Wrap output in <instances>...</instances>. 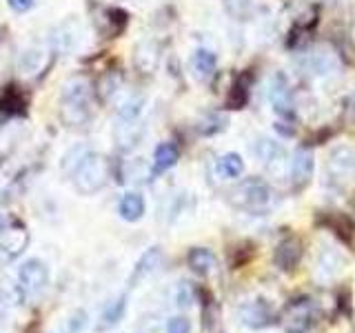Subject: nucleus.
Returning <instances> with one entry per match:
<instances>
[{"instance_id": "2", "label": "nucleus", "mask_w": 355, "mask_h": 333, "mask_svg": "<svg viewBox=\"0 0 355 333\" xmlns=\"http://www.w3.org/2000/svg\"><path fill=\"white\" fill-rule=\"evenodd\" d=\"M114 176V166L107 155L98 151H89L87 158L76 166V171L71 173V180L78 194L83 196H94L100 189H105L109 178Z\"/></svg>"}, {"instance_id": "30", "label": "nucleus", "mask_w": 355, "mask_h": 333, "mask_svg": "<svg viewBox=\"0 0 355 333\" xmlns=\"http://www.w3.org/2000/svg\"><path fill=\"white\" fill-rule=\"evenodd\" d=\"M244 171V162L238 153H225L218 160V173L225 178H238Z\"/></svg>"}, {"instance_id": "21", "label": "nucleus", "mask_w": 355, "mask_h": 333, "mask_svg": "<svg viewBox=\"0 0 355 333\" xmlns=\"http://www.w3.org/2000/svg\"><path fill=\"white\" fill-rule=\"evenodd\" d=\"M180 158V149L175 142H162L153 151V173H164Z\"/></svg>"}, {"instance_id": "22", "label": "nucleus", "mask_w": 355, "mask_h": 333, "mask_svg": "<svg viewBox=\"0 0 355 333\" xmlns=\"http://www.w3.org/2000/svg\"><path fill=\"white\" fill-rule=\"evenodd\" d=\"M118 214L127 222H138L144 216V198L138 191H129L122 196L118 205Z\"/></svg>"}, {"instance_id": "9", "label": "nucleus", "mask_w": 355, "mask_h": 333, "mask_svg": "<svg viewBox=\"0 0 355 333\" xmlns=\"http://www.w3.org/2000/svg\"><path fill=\"white\" fill-rule=\"evenodd\" d=\"M329 176L333 182L347 185L355 178V151L349 147H336L329 155Z\"/></svg>"}, {"instance_id": "31", "label": "nucleus", "mask_w": 355, "mask_h": 333, "mask_svg": "<svg viewBox=\"0 0 355 333\" xmlns=\"http://www.w3.org/2000/svg\"><path fill=\"white\" fill-rule=\"evenodd\" d=\"M329 227L338 233V236L344 240V242H351L353 240V233H355V225L353 220L342 216V214H331L329 216Z\"/></svg>"}, {"instance_id": "36", "label": "nucleus", "mask_w": 355, "mask_h": 333, "mask_svg": "<svg viewBox=\"0 0 355 333\" xmlns=\"http://www.w3.org/2000/svg\"><path fill=\"white\" fill-rule=\"evenodd\" d=\"M191 302H193L191 287H189V282H180V289H178V305H180V307H189Z\"/></svg>"}, {"instance_id": "32", "label": "nucleus", "mask_w": 355, "mask_h": 333, "mask_svg": "<svg viewBox=\"0 0 355 333\" xmlns=\"http://www.w3.org/2000/svg\"><path fill=\"white\" fill-rule=\"evenodd\" d=\"M227 11L238 20H244L253 14V7H255V0H225Z\"/></svg>"}, {"instance_id": "40", "label": "nucleus", "mask_w": 355, "mask_h": 333, "mask_svg": "<svg viewBox=\"0 0 355 333\" xmlns=\"http://www.w3.org/2000/svg\"><path fill=\"white\" fill-rule=\"evenodd\" d=\"M5 227H7V220H5V216H0V233H3Z\"/></svg>"}, {"instance_id": "1", "label": "nucleus", "mask_w": 355, "mask_h": 333, "mask_svg": "<svg viewBox=\"0 0 355 333\" xmlns=\"http://www.w3.org/2000/svg\"><path fill=\"white\" fill-rule=\"evenodd\" d=\"M96 87L87 76H73L62 85L58 116L67 129H83L94 118Z\"/></svg>"}, {"instance_id": "23", "label": "nucleus", "mask_w": 355, "mask_h": 333, "mask_svg": "<svg viewBox=\"0 0 355 333\" xmlns=\"http://www.w3.org/2000/svg\"><path fill=\"white\" fill-rule=\"evenodd\" d=\"M125 311H127V296H118L114 302H109L103 311V316H100V322H98V331H107L111 327H116L118 322L125 318Z\"/></svg>"}, {"instance_id": "19", "label": "nucleus", "mask_w": 355, "mask_h": 333, "mask_svg": "<svg viewBox=\"0 0 355 333\" xmlns=\"http://www.w3.org/2000/svg\"><path fill=\"white\" fill-rule=\"evenodd\" d=\"M187 264L196 275L200 278H207L216 271L218 260H216V253L207 249V247H193L191 251L187 253Z\"/></svg>"}, {"instance_id": "24", "label": "nucleus", "mask_w": 355, "mask_h": 333, "mask_svg": "<svg viewBox=\"0 0 355 333\" xmlns=\"http://www.w3.org/2000/svg\"><path fill=\"white\" fill-rule=\"evenodd\" d=\"M249 92H251V76L249 74L238 76L236 83H233L231 89H229L227 107L229 109H242L244 105H247V100H249Z\"/></svg>"}, {"instance_id": "39", "label": "nucleus", "mask_w": 355, "mask_h": 333, "mask_svg": "<svg viewBox=\"0 0 355 333\" xmlns=\"http://www.w3.org/2000/svg\"><path fill=\"white\" fill-rule=\"evenodd\" d=\"M275 131L282 133V136H293V133H295V125H291V120L284 118L280 122H275Z\"/></svg>"}, {"instance_id": "12", "label": "nucleus", "mask_w": 355, "mask_h": 333, "mask_svg": "<svg viewBox=\"0 0 355 333\" xmlns=\"http://www.w3.org/2000/svg\"><path fill=\"white\" fill-rule=\"evenodd\" d=\"M313 153H311L306 147H300L293 158H291V164H288V176H291V187L295 191H302V189L311 182V178H313Z\"/></svg>"}, {"instance_id": "11", "label": "nucleus", "mask_w": 355, "mask_h": 333, "mask_svg": "<svg viewBox=\"0 0 355 333\" xmlns=\"http://www.w3.org/2000/svg\"><path fill=\"white\" fill-rule=\"evenodd\" d=\"M302 253H304V247H302V240L295 238V236H288L284 238L280 244L275 247V253H273V262L280 271L284 273H293L297 269L300 260H302Z\"/></svg>"}, {"instance_id": "33", "label": "nucleus", "mask_w": 355, "mask_h": 333, "mask_svg": "<svg viewBox=\"0 0 355 333\" xmlns=\"http://www.w3.org/2000/svg\"><path fill=\"white\" fill-rule=\"evenodd\" d=\"M87 325H89L87 311L85 309H78V311H73V314H71L69 325H67V331H69V333H83Z\"/></svg>"}, {"instance_id": "17", "label": "nucleus", "mask_w": 355, "mask_h": 333, "mask_svg": "<svg viewBox=\"0 0 355 333\" xmlns=\"http://www.w3.org/2000/svg\"><path fill=\"white\" fill-rule=\"evenodd\" d=\"M162 260H164V253L160 247H151L147 249L142 255H140V260L136 262V266H133V273L129 278V287H138L140 282H144L147 278H151L155 271L162 266Z\"/></svg>"}, {"instance_id": "34", "label": "nucleus", "mask_w": 355, "mask_h": 333, "mask_svg": "<svg viewBox=\"0 0 355 333\" xmlns=\"http://www.w3.org/2000/svg\"><path fill=\"white\" fill-rule=\"evenodd\" d=\"M3 300L7 305H18V302L25 300V291L20 289V284L7 282V284H3Z\"/></svg>"}, {"instance_id": "14", "label": "nucleus", "mask_w": 355, "mask_h": 333, "mask_svg": "<svg viewBox=\"0 0 355 333\" xmlns=\"http://www.w3.org/2000/svg\"><path fill=\"white\" fill-rule=\"evenodd\" d=\"M96 29L103 38H116L127 27V14L118 7H105L96 11Z\"/></svg>"}, {"instance_id": "15", "label": "nucleus", "mask_w": 355, "mask_h": 333, "mask_svg": "<svg viewBox=\"0 0 355 333\" xmlns=\"http://www.w3.org/2000/svg\"><path fill=\"white\" fill-rule=\"evenodd\" d=\"M144 136V125L142 120L136 118V120H122L118 118L116 120V127H114V142L120 151H131L136 149L140 140Z\"/></svg>"}, {"instance_id": "3", "label": "nucleus", "mask_w": 355, "mask_h": 333, "mask_svg": "<svg viewBox=\"0 0 355 333\" xmlns=\"http://www.w3.org/2000/svg\"><path fill=\"white\" fill-rule=\"evenodd\" d=\"M229 200L233 207L258 216L271 205V189L266 182H262L260 178H249V180H244L236 189H231Z\"/></svg>"}, {"instance_id": "38", "label": "nucleus", "mask_w": 355, "mask_h": 333, "mask_svg": "<svg viewBox=\"0 0 355 333\" xmlns=\"http://www.w3.org/2000/svg\"><path fill=\"white\" fill-rule=\"evenodd\" d=\"M7 5L16 11V14H25L29 11L33 5H36V0H7Z\"/></svg>"}, {"instance_id": "20", "label": "nucleus", "mask_w": 355, "mask_h": 333, "mask_svg": "<svg viewBox=\"0 0 355 333\" xmlns=\"http://www.w3.org/2000/svg\"><path fill=\"white\" fill-rule=\"evenodd\" d=\"M191 69H193V74L200 83H209L211 78L216 76V69H218L216 53L209 51V49H198L191 58Z\"/></svg>"}, {"instance_id": "27", "label": "nucleus", "mask_w": 355, "mask_h": 333, "mask_svg": "<svg viewBox=\"0 0 355 333\" xmlns=\"http://www.w3.org/2000/svg\"><path fill=\"white\" fill-rule=\"evenodd\" d=\"M118 118L122 120H136L140 118L142 109H144V98L140 94H131V96H125L118 103Z\"/></svg>"}, {"instance_id": "5", "label": "nucleus", "mask_w": 355, "mask_h": 333, "mask_svg": "<svg viewBox=\"0 0 355 333\" xmlns=\"http://www.w3.org/2000/svg\"><path fill=\"white\" fill-rule=\"evenodd\" d=\"M29 247V231L22 222H9L0 233V260L14 262Z\"/></svg>"}, {"instance_id": "13", "label": "nucleus", "mask_w": 355, "mask_h": 333, "mask_svg": "<svg viewBox=\"0 0 355 333\" xmlns=\"http://www.w3.org/2000/svg\"><path fill=\"white\" fill-rule=\"evenodd\" d=\"M160 58H162L160 44L151 38H144L136 44V47H133V67H136V69L144 76H149L158 69Z\"/></svg>"}, {"instance_id": "25", "label": "nucleus", "mask_w": 355, "mask_h": 333, "mask_svg": "<svg viewBox=\"0 0 355 333\" xmlns=\"http://www.w3.org/2000/svg\"><path fill=\"white\" fill-rule=\"evenodd\" d=\"M96 87V94L100 96V100H111L120 94L122 89V76L118 71H107L105 76H100V80L94 85Z\"/></svg>"}, {"instance_id": "16", "label": "nucleus", "mask_w": 355, "mask_h": 333, "mask_svg": "<svg viewBox=\"0 0 355 333\" xmlns=\"http://www.w3.org/2000/svg\"><path fill=\"white\" fill-rule=\"evenodd\" d=\"M238 314H240L242 325H247L251 329H264V327L273 325V320H275L271 307L266 305L264 300H253V302L242 305Z\"/></svg>"}, {"instance_id": "26", "label": "nucleus", "mask_w": 355, "mask_h": 333, "mask_svg": "<svg viewBox=\"0 0 355 333\" xmlns=\"http://www.w3.org/2000/svg\"><path fill=\"white\" fill-rule=\"evenodd\" d=\"M255 155H258V160H262L266 166H271L275 162H280L282 160V155H284V149L280 147L277 142L269 140V138H260L258 142H255V147H253Z\"/></svg>"}, {"instance_id": "18", "label": "nucleus", "mask_w": 355, "mask_h": 333, "mask_svg": "<svg viewBox=\"0 0 355 333\" xmlns=\"http://www.w3.org/2000/svg\"><path fill=\"white\" fill-rule=\"evenodd\" d=\"M22 136H25V125L20 120L0 122V160H7L18 149Z\"/></svg>"}, {"instance_id": "7", "label": "nucleus", "mask_w": 355, "mask_h": 333, "mask_svg": "<svg viewBox=\"0 0 355 333\" xmlns=\"http://www.w3.org/2000/svg\"><path fill=\"white\" fill-rule=\"evenodd\" d=\"M18 284L25 291V296H38L42 293L49 284V269L47 264L38 258H31L27 262H22L18 269Z\"/></svg>"}, {"instance_id": "29", "label": "nucleus", "mask_w": 355, "mask_h": 333, "mask_svg": "<svg viewBox=\"0 0 355 333\" xmlns=\"http://www.w3.org/2000/svg\"><path fill=\"white\" fill-rule=\"evenodd\" d=\"M89 151H92V149H89L87 144H73V147L62 155V171L71 178V173L76 171V166L87 158Z\"/></svg>"}, {"instance_id": "10", "label": "nucleus", "mask_w": 355, "mask_h": 333, "mask_svg": "<svg viewBox=\"0 0 355 333\" xmlns=\"http://www.w3.org/2000/svg\"><path fill=\"white\" fill-rule=\"evenodd\" d=\"M269 100L273 109L280 114L282 118H291L293 116V92H291V85H288L286 76L282 71H277L271 78V85H269Z\"/></svg>"}, {"instance_id": "4", "label": "nucleus", "mask_w": 355, "mask_h": 333, "mask_svg": "<svg viewBox=\"0 0 355 333\" xmlns=\"http://www.w3.org/2000/svg\"><path fill=\"white\" fill-rule=\"evenodd\" d=\"M83 40V25L80 20L69 16L64 18L58 27H53L49 33V47L55 53H73L78 47H80Z\"/></svg>"}, {"instance_id": "35", "label": "nucleus", "mask_w": 355, "mask_h": 333, "mask_svg": "<svg viewBox=\"0 0 355 333\" xmlns=\"http://www.w3.org/2000/svg\"><path fill=\"white\" fill-rule=\"evenodd\" d=\"M189 331H191V322L184 316H175L166 322V333H189Z\"/></svg>"}, {"instance_id": "6", "label": "nucleus", "mask_w": 355, "mask_h": 333, "mask_svg": "<svg viewBox=\"0 0 355 333\" xmlns=\"http://www.w3.org/2000/svg\"><path fill=\"white\" fill-rule=\"evenodd\" d=\"M280 320L284 333H306L313 325V305L306 298L293 300L284 307Z\"/></svg>"}, {"instance_id": "8", "label": "nucleus", "mask_w": 355, "mask_h": 333, "mask_svg": "<svg viewBox=\"0 0 355 333\" xmlns=\"http://www.w3.org/2000/svg\"><path fill=\"white\" fill-rule=\"evenodd\" d=\"M51 62H53V51L36 44V47H29L20 53L18 71L25 78H40L51 67Z\"/></svg>"}, {"instance_id": "37", "label": "nucleus", "mask_w": 355, "mask_h": 333, "mask_svg": "<svg viewBox=\"0 0 355 333\" xmlns=\"http://www.w3.org/2000/svg\"><path fill=\"white\" fill-rule=\"evenodd\" d=\"M344 122L355 125V92L347 98V103H344Z\"/></svg>"}, {"instance_id": "28", "label": "nucleus", "mask_w": 355, "mask_h": 333, "mask_svg": "<svg viewBox=\"0 0 355 333\" xmlns=\"http://www.w3.org/2000/svg\"><path fill=\"white\" fill-rule=\"evenodd\" d=\"M225 127H227V118L222 114H216V111H209V114L200 116L196 125L200 136H214V133H220Z\"/></svg>"}]
</instances>
